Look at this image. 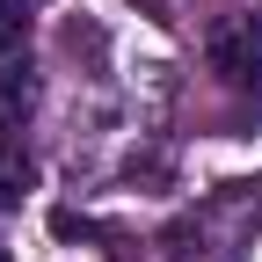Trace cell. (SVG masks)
Masks as SVG:
<instances>
[{"mask_svg":"<svg viewBox=\"0 0 262 262\" xmlns=\"http://www.w3.org/2000/svg\"><path fill=\"white\" fill-rule=\"evenodd\" d=\"M44 0H0V58H15L22 37H29V22H37Z\"/></svg>","mask_w":262,"mask_h":262,"instance_id":"4","label":"cell"},{"mask_svg":"<svg viewBox=\"0 0 262 262\" xmlns=\"http://www.w3.org/2000/svg\"><path fill=\"white\" fill-rule=\"evenodd\" d=\"M0 262H15V255H8V241H0Z\"/></svg>","mask_w":262,"mask_h":262,"instance_id":"5","label":"cell"},{"mask_svg":"<svg viewBox=\"0 0 262 262\" xmlns=\"http://www.w3.org/2000/svg\"><path fill=\"white\" fill-rule=\"evenodd\" d=\"M37 95H44V73L29 58H0V131H15L37 117Z\"/></svg>","mask_w":262,"mask_h":262,"instance_id":"2","label":"cell"},{"mask_svg":"<svg viewBox=\"0 0 262 262\" xmlns=\"http://www.w3.org/2000/svg\"><path fill=\"white\" fill-rule=\"evenodd\" d=\"M204 58H211V73H219L226 88L262 95V15H255V8H233V15L211 29Z\"/></svg>","mask_w":262,"mask_h":262,"instance_id":"1","label":"cell"},{"mask_svg":"<svg viewBox=\"0 0 262 262\" xmlns=\"http://www.w3.org/2000/svg\"><path fill=\"white\" fill-rule=\"evenodd\" d=\"M29 189H37V160H29L22 146H8V139H0V211H8V204H22Z\"/></svg>","mask_w":262,"mask_h":262,"instance_id":"3","label":"cell"}]
</instances>
